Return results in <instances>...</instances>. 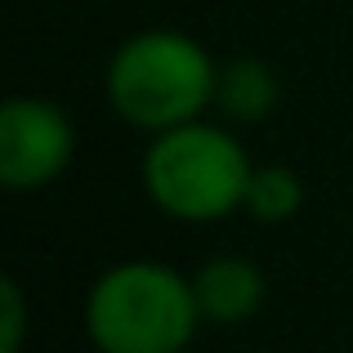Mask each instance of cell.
Returning a JSON list of instances; mask_svg holds the SVG:
<instances>
[{
	"label": "cell",
	"instance_id": "5b68a950",
	"mask_svg": "<svg viewBox=\"0 0 353 353\" xmlns=\"http://www.w3.org/2000/svg\"><path fill=\"white\" fill-rule=\"evenodd\" d=\"M192 295H197L201 322L237 327V322L255 318L264 304V273L241 255H219L192 273Z\"/></svg>",
	"mask_w": 353,
	"mask_h": 353
},
{
	"label": "cell",
	"instance_id": "3957f363",
	"mask_svg": "<svg viewBox=\"0 0 353 353\" xmlns=\"http://www.w3.org/2000/svg\"><path fill=\"white\" fill-rule=\"evenodd\" d=\"M250 157L228 130L188 121L161 130L143 152V188L170 219L215 224L246 201Z\"/></svg>",
	"mask_w": 353,
	"mask_h": 353
},
{
	"label": "cell",
	"instance_id": "277c9868",
	"mask_svg": "<svg viewBox=\"0 0 353 353\" xmlns=\"http://www.w3.org/2000/svg\"><path fill=\"white\" fill-rule=\"evenodd\" d=\"M77 130L50 99L14 94L0 108V183L9 192H36L54 183L72 161Z\"/></svg>",
	"mask_w": 353,
	"mask_h": 353
},
{
	"label": "cell",
	"instance_id": "52a82bcc",
	"mask_svg": "<svg viewBox=\"0 0 353 353\" xmlns=\"http://www.w3.org/2000/svg\"><path fill=\"white\" fill-rule=\"evenodd\" d=\"M300 206H304V183L295 170H286V165H255L250 170L246 201H241V210L250 219H259V224H286Z\"/></svg>",
	"mask_w": 353,
	"mask_h": 353
},
{
	"label": "cell",
	"instance_id": "ba28073f",
	"mask_svg": "<svg viewBox=\"0 0 353 353\" xmlns=\"http://www.w3.org/2000/svg\"><path fill=\"white\" fill-rule=\"evenodd\" d=\"M0 300H5V340H0V353H18V345H23V291H18L14 277L0 282Z\"/></svg>",
	"mask_w": 353,
	"mask_h": 353
},
{
	"label": "cell",
	"instance_id": "8992f818",
	"mask_svg": "<svg viewBox=\"0 0 353 353\" xmlns=\"http://www.w3.org/2000/svg\"><path fill=\"white\" fill-rule=\"evenodd\" d=\"M215 108L233 121H264L277 108V77L259 59H228L215 77Z\"/></svg>",
	"mask_w": 353,
	"mask_h": 353
},
{
	"label": "cell",
	"instance_id": "7a4b0ae2",
	"mask_svg": "<svg viewBox=\"0 0 353 353\" xmlns=\"http://www.w3.org/2000/svg\"><path fill=\"white\" fill-rule=\"evenodd\" d=\"M197 322L192 277L152 259L108 268L85 295V331L99 353H183Z\"/></svg>",
	"mask_w": 353,
	"mask_h": 353
},
{
	"label": "cell",
	"instance_id": "6da1fadb",
	"mask_svg": "<svg viewBox=\"0 0 353 353\" xmlns=\"http://www.w3.org/2000/svg\"><path fill=\"white\" fill-rule=\"evenodd\" d=\"M215 59L192 36L152 27L130 36L108 63V99L117 117L134 130L161 134V130L188 125L215 103Z\"/></svg>",
	"mask_w": 353,
	"mask_h": 353
}]
</instances>
